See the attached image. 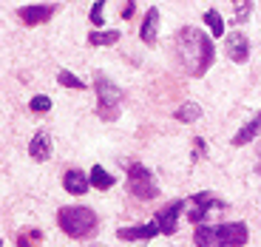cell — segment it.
<instances>
[{"label":"cell","mask_w":261,"mask_h":247,"mask_svg":"<svg viewBox=\"0 0 261 247\" xmlns=\"http://www.w3.org/2000/svg\"><path fill=\"white\" fill-rule=\"evenodd\" d=\"M114 43H119V32L117 29H94L91 34H88V46H114Z\"/></svg>","instance_id":"obj_15"},{"label":"cell","mask_w":261,"mask_h":247,"mask_svg":"<svg viewBox=\"0 0 261 247\" xmlns=\"http://www.w3.org/2000/svg\"><path fill=\"white\" fill-rule=\"evenodd\" d=\"M88 176H91V185H94L97 190H111V188H114V176L108 174L102 165H94V168L88 170Z\"/></svg>","instance_id":"obj_17"},{"label":"cell","mask_w":261,"mask_h":247,"mask_svg":"<svg viewBox=\"0 0 261 247\" xmlns=\"http://www.w3.org/2000/svg\"><path fill=\"white\" fill-rule=\"evenodd\" d=\"M54 12H57V9H54L51 3L20 6V9H17V20L23 23V26H43V23H48V20L54 17Z\"/></svg>","instance_id":"obj_7"},{"label":"cell","mask_w":261,"mask_h":247,"mask_svg":"<svg viewBox=\"0 0 261 247\" xmlns=\"http://www.w3.org/2000/svg\"><path fill=\"white\" fill-rule=\"evenodd\" d=\"M159 233H162V228H159L156 219L148 221V225H134V228H119L117 230V236L122 241H137V239L148 241V239H153V236H159Z\"/></svg>","instance_id":"obj_10"},{"label":"cell","mask_w":261,"mask_h":247,"mask_svg":"<svg viewBox=\"0 0 261 247\" xmlns=\"http://www.w3.org/2000/svg\"><path fill=\"white\" fill-rule=\"evenodd\" d=\"M176 122H185V125H190V122H199V117H202V105H196V103H182L176 108Z\"/></svg>","instance_id":"obj_16"},{"label":"cell","mask_w":261,"mask_h":247,"mask_svg":"<svg viewBox=\"0 0 261 247\" xmlns=\"http://www.w3.org/2000/svg\"><path fill=\"white\" fill-rule=\"evenodd\" d=\"M173 46H176L179 65H182L185 74H190V77H204L216 60L213 40L199 26H182L176 32V37H173Z\"/></svg>","instance_id":"obj_1"},{"label":"cell","mask_w":261,"mask_h":247,"mask_svg":"<svg viewBox=\"0 0 261 247\" xmlns=\"http://www.w3.org/2000/svg\"><path fill=\"white\" fill-rule=\"evenodd\" d=\"M255 137H261V108L255 111V117L250 119V122H244L242 128L236 131V137H233V145L239 148V145H250Z\"/></svg>","instance_id":"obj_14"},{"label":"cell","mask_w":261,"mask_h":247,"mask_svg":"<svg viewBox=\"0 0 261 247\" xmlns=\"http://www.w3.org/2000/svg\"><path fill=\"white\" fill-rule=\"evenodd\" d=\"M63 188L71 196H83L91 188V176H85V170H80V168H68L63 174Z\"/></svg>","instance_id":"obj_11"},{"label":"cell","mask_w":261,"mask_h":247,"mask_svg":"<svg viewBox=\"0 0 261 247\" xmlns=\"http://www.w3.org/2000/svg\"><path fill=\"white\" fill-rule=\"evenodd\" d=\"M94 91H97V117L102 119V122H117L119 119V105H122V100H125V91L114 83V80L105 77V74H97Z\"/></svg>","instance_id":"obj_4"},{"label":"cell","mask_w":261,"mask_h":247,"mask_svg":"<svg viewBox=\"0 0 261 247\" xmlns=\"http://www.w3.org/2000/svg\"><path fill=\"white\" fill-rule=\"evenodd\" d=\"M233 3H236V20L244 23V20L250 17V12H253V3H250V0H233Z\"/></svg>","instance_id":"obj_23"},{"label":"cell","mask_w":261,"mask_h":247,"mask_svg":"<svg viewBox=\"0 0 261 247\" xmlns=\"http://www.w3.org/2000/svg\"><path fill=\"white\" fill-rule=\"evenodd\" d=\"M57 225L65 236L71 239H91L97 236L99 219L91 208H60L57 210Z\"/></svg>","instance_id":"obj_3"},{"label":"cell","mask_w":261,"mask_h":247,"mask_svg":"<svg viewBox=\"0 0 261 247\" xmlns=\"http://www.w3.org/2000/svg\"><path fill=\"white\" fill-rule=\"evenodd\" d=\"M57 83L63 85V88H74V91H80V88H85V83L80 77H74L71 71H68V68H63V71L57 74Z\"/></svg>","instance_id":"obj_20"},{"label":"cell","mask_w":261,"mask_h":247,"mask_svg":"<svg viewBox=\"0 0 261 247\" xmlns=\"http://www.w3.org/2000/svg\"><path fill=\"white\" fill-rule=\"evenodd\" d=\"M105 3H108V0H97V3H94L91 6V14H88V20H91L94 26H105V20H102V9H105Z\"/></svg>","instance_id":"obj_22"},{"label":"cell","mask_w":261,"mask_h":247,"mask_svg":"<svg viewBox=\"0 0 261 247\" xmlns=\"http://www.w3.org/2000/svg\"><path fill=\"white\" fill-rule=\"evenodd\" d=\"M213 208H224V202H219L213 193H196L193 199H190V210H188V219H190V225H199V221L207 216V210H213Z\"/></svg>","instance_id":"obj_8"},{"label":"cell","mask_w":261,"mask_h":247,"mask_svg":"<svg viewBox=\"0 0 261 247\" xmlns=\"http://www.w3.org/2000/svg\"><path fill=\"white\" fill-rule=\"evenodd\" d=\"M134 12H137V3H134V0H125V9H122V17H125V20H128V17H130V14H134Z\"/></svg>","instance_id":"obj_24"},{"label":"cell","mask_w":261,"mask_h":247,"mask_svg":"<svg viewBox=\"0 0 261 247\" xmlns=\"http://www.w3.org/2000/svg\"><path fill=\"white\" fill-rule=\"evenodd\" d=\"M185 205H188V202L176 199V202H170L165 210H159V213H156V221H159V228H162L165 236H173V233H176V221H179V216H182Z\"/></svg>","instance_id":"obj_9"},{"label":"cell","mask_w":261,"mask_h":247,"mask_svg":"<svg viewBox=\"0 0 261 247\" xmlns=\"http://www.w3.org/2000/svg\"><path fill=\"white\" fill-rule=\"evenodd\" d=\"M125 170H128V193L137 196V199L148 202V199H156L159 196V188H156V179H153V174H150L148 168H145L139 159H125Z\"/></svg>","instance_id":"obj_5"},{"label":"cell","mask_w":261,"mask_h":247,"mask_svg":"<svg viewBox=\"0 0 261 247\" xmlns=\"http://www.w3.org/2000/svg\"><path fill=\"white\" fill-rule=\"evenodd\" d=\"M159 37V9L150 6L142 17V26H139V40H142L145 46H153Z\"/></svg>","instance_id":"obj_12"},{"label":"cell","mask_w":261,"mask_h":247,"mask_svg":"<svg viewBox=\"0 0 261 247\" xmlns=\"http://www.w3.org/2000/svg\"><path fill=\"white\" fill-rule=\"evenodd\" d=\"M204 23L210 26V34H213V37H222V34H224V17H222V12L207 9V12H204Z\"/></svg>","instance_id":"obj_19"},{"label":"cell","mask_w":261,"mask_h":247,"mask_svg":"<svg viewBox=\"0 0 261 247\" xmlns=\"http://www.w3.org/2000/svg\"><path fill=\"white\" fill-rule=\"evenodd\" d=\"M29 108H32L34 114H46V111H51V100H48L46 94H37V97H32Z\"/></svg>","instance_id":"obj_21"},{"label":"cell","mask_w":261,"mask_h":247,"mask_svg":"<svg viewBox=\"0 0 261 247\" xmlns=\"http://www.w3.org/2000/svg\"><path fill=\"white\" fill-rule=\"evenodd\" d=\"M224 54L233 60L236 65H244L250 60V40L244 32H230L224 34Z\"/></svg>","instance_id":"obj_6"},{"label":"cell","mask_w":261,"mask_h":247,"mask_svg":"<svg viewBox=\"0 0 261 247\" xmlns=\"http://www.w3.org/2000/svg\"><path fill=\"white\" fill-rule=\"evenodd\" d=\"M29 156H32L34 162H46L48 156H51V137H48L46 131H37L29 142Z\"/></svg>","instance_id":"obj_13"},{"label":"cell","mask_w":261,"mask_h":247,"mask_svg":"<svg viewBox=\"0 0 261 247\" xmlns=\"http://www.w3.org/2000/svg\"><path fill=\"white\" fill-rule=\"evenodd\" d=\"M43 241V233L37 228H23L17 236H14V244L17 247H37Z\"/></svg>","instance_id":"obj_18"},{"label":"cell","mask_w":261,"mask_h":247,"mask_svg":"<svg viewBox=\"0 0 261 247\" xmlns=\"http://www.w3.org/2000/svg\"><path fill=\"white\" fill-rule=\"evenodd\" d=\"M250 239L244 221H224V225H199L193 233L196 247H244Z\"/></svg>","instance_id":"obj_2"}]
</instances>
